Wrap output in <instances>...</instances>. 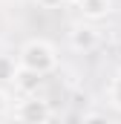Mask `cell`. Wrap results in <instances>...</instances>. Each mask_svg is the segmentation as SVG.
Wrapping results in <instances>:
<instances>
[{"instance_id": "obj_1", "label": "cell", "mask_w": 121, "mask_h": 124, "mask_svg": "<svg viewBox=\"0 0 121 124\" xmlns=\"http://www.w3.org/2000/svg\"><path fill=\"white\" fill-rule=\"evenodd\" d=\"M17 63L26 66V69L40 72V75H49V72L58 66V55H55V46H52L49 40L35 38V40H26V43H23V49H20V55H17Z\"/></svg>"}, {"instance_id": "obj_2", "label": "cell", "mask_w": 121, "mask_h": 124, "mask_svg": "<svg viewBox=\"0 0 121 124\" xmlns=\"http://www.w3.org/2000/svg\"><path fill=\"white\" fill-rule=\"evenodd\" d=\"M17 118L26 121V124H43V121L52 118V107H49V101L29 95L26 101H20V107H17Z\"/></svg>"}, {"instance_id": "obj_3", "label": "cell", "mask_w": 121, "mask_h": 124, "mask_svg": "<svg viewBox=\"0 0 121 124\" xmlns=\"http://www.w3.org/2000/svg\"><path fill=\"white\" fill-rule=\"evenodd\" d=\"M69 43H72L75 52H92L98 46V32L92 29L90 23H78L69 32Z\"/></svg>"}, {"instance_id": "obj_4", "label": "cell", "mask_w": 121, "mask_h": 124, "mask_svg": "<svg viewBox=\"0 0 121 124\" xmlns=\"http://www.w3.org/2000/svg\"><path fill=\"white\" fill-rule=\"evenodd\" d=\"M40 81H43V75H40V72L26 69V66H20V63H17V72H15V87H17L20 93L35 95V93H38V87H40Z\"/></svg>"}, {"instance_id": "obj_5", "label": "cell", "mask_w": 121, "mask_h": 124, "mask_svg": "<svg viewBox=\"0 0 121 124\" xmlns=\"http://www.w3.org/2000/svg\"><path fill=\"white\" fill-rule=\"evenodd\" d=\"M78 6H81V15L90 17V20H98V17L110 15V9H113L110 0H81Z\"/></svg>"}, {"instance_id": "obj_6", "label": "cell", "mask_w": 121, "mask_h": 124, "mask_svg": "<svg viewBox=\"0 0 121 124\" xmlns=\"http://www.w3.org/2000/svg\"><path fill=\"white\" fill-rule=\"evenodd\" d=\"M15 72H17L15 61L9 55H0V81H15Z\"/></svg>"}, {"instance_id": "obj_7", "label": "cell", "mask_w": 121, "mask_h": 124, "mask_svg": "<svg viewBox=\"0 0 121 124\" xmlns=\"http://www.w3.org/2000/svg\"><path fill=\"white\" fill-rule=\"evenodd\" d=\"M110 104H113V107L121 113V72L113 78V81H110Z\"/></svg>"}, {"instance_id": "obj_8", "label": "cell", "mask_w": 121, "mask_h": 124, "mask_svg": "<svg viewBox=\"0 0 121 124\" xmlns=\"http://www.w3.org/2000/svg\"><path fill=\"white\" fill-rule=\"evenodd\" d=\"M35 3H38L40 9H58L60 3H66V0H35Z\"/></svg>"}, {"instance_id": "obj_9", "label": "cell", "mask_w": 121, "mask_h": 124, "mask_svg": "<svg viewBox=\"0 0 121 124\" xmlns=\"http://www.w3.org/2000/svg\"><path fill=\"white\" fill-rule=\"evenodd\" d=\"M6 113H9V95H6L3 90H0V118H3Z\"/></svg>"}, {"instance_id": "obj_10", "label": "cell", "mask_w": 121, "mask_h": 124, "mask_svg": "<svg viewBox=\"0 0 121 124\" xmlns=\"http://www.w3.org/2000/svg\"><path fill=\"white\" fill-rule=\"evenodd\" d=\"M66 3H75V6H78V3H81V0H66Z\"/></svg>"}]
</instances>
